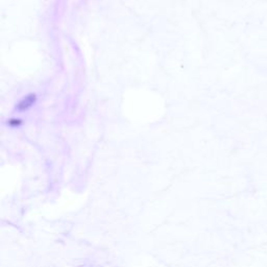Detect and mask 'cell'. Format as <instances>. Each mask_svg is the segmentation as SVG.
<instances>
[{
    "label": "cell",
    "mask_w": 267,
    "mask_h": 267,
    "mask_svg": "<svg viewBox=\"0 0 267 267\" xmlns=\"http://www.w3.org/2000/svg\"><path fill=\"white\" fill-rule=\"evenodd\" d=\"M36 101V95L34 94H30V95L26 96L25 98L22 99L18 104V110L19 111H24L27 110L28 107H30L32 104Z\"/></svg>",
    "instance_id": "obj_1"
},
{
    "label": "cell",
    "mask_w": 267,
    "mask_h": 267,
    "mask_svg": "<svg viewBox=\"0 0 267 267\" xmlns=\"http://www.w3.org/2000/svg\"><path fill=\"white\" fill-rule=\"evenodd\" d=\"M7 124H9V126H11V127L19 126L20 124H21V120H20V119H11V120H9Z\"/></svg>",
    "instance_id": "obj_2"
}]
</instances>
